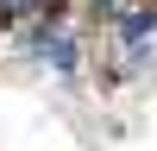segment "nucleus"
<instances>
[{
    "label": "nucleus",
    "instance_id": "nucleus-1",
    "mask_svg": "<svg viewBox=\"0 0 157 151\" xmlns=\"http://www.w3.org/2000/svg\"><path fill=\"white\" fill-rule=\"evenodd\" d=\"M69 0H0V19H44V13H63Z\"/></svg>",
    "mask_w": 157,
    "mask_h": 151
}]
</instances>
